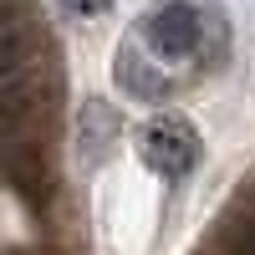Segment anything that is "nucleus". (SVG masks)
I'll return each mask as SVG.
<instances>
[{
	"mask_svg": "<svg viewBox=\"0 0 255 255\" xmlns=\"http://www.w3.org/2000/svg\"><path fill=\"white\" fill-rule=\"evenodd\" d=\"M138 41L148 46V56L158 61H199V67H215L225 56V20L220 10L194 5V0H158L153 10L143 15Z\"/></svg>",
	"mask_w": 255,
	"mask_h": 255,
	"instance_id": "1",
	"label": "nucleus"
},
{
	"mask_svg": "<svg viewBox=\"0 0 255 255\" xmlns=\"http://www.w3.org/2000/svg\"><path fill=\"white\" fill-rule=\"evenodd\" d=\"M108 5H113V0H61V10H67V15H82V20H87V15H102Z\"/></svg>",
	"mask_w": 255,
	"mask_h": 255,
	"instance_id": "8",
	"label": "nucleus"
},
{
	"mask_svg": "<svg viewBox=\"0 0 255 255\" xmlns=\"http://www.w3.org/2000/svg\"><path fill=\"white\" fill-rule=\"evenodd\" d=\"M138 158L153 168L158 179H184L189 168L199 163V138H194V128L184 118L163 113V118H153L138 133Z\"/></svg>",
	"mask_w": 255,
	"mask_h": 255,
	"instance_id": "3",
	"label": "nucleus"
},
{
	"mask_svg": "<svg viewBox=\"0 0 255 255\" xmlns=\"http://www.w3.org/2000/svg\"><path fill=\"white\" fill-rule=\"evenodd\" d=\"M0 184L20 194L31 209H46L56 194V174L46 163V148H41L31 133H5L0 138Z\"/></svg>",
	"mask_w": 255,
	"mask_h": 255,
	"instance_id": "2",
	"label": "nucleus"
},
{
	"mask_svg": "<svg viewBox=\"0 0 255 255\" xmlns=\"http://www.w3.org/2000/svg\"><path fill=\"white\" fill-rule=\"evenodd\" d=\"M41 56L36 46V20L26 0H0V82L15 77L20 67H31Z\"/></svg>",
	"mask_w": 255,
	"mask_h": 255,
	"instance_id": "5",
	"label": "nucleus"
},
{
	"mask_svg": "<svg viewBox=\"0 0 255 255\" xmlns=\"http://www.w3.org/2000/svg\"><path fill=\"white\" fill-rule=\"evenodd\" d=\"M113 77H118V87L133 97V102H163L168 92H174V77L163 72V61L148 56L143 41H123V46H118Z\"/></svg>",
	"mask_w": 255,
	"mask_h": 255,
	"instance_id": "4",
	"label": "nucleus"
},
{
	"mask_svg": "<svg viewBox=\"0 0 255 255\" xmlns=\"http://www.w3.org/2000/svg\"><path fill=\"white\" fill-rule=\"evenodd\" d=\"M108 138H118V123H113V113L92 97L87 108H82V143H87V158H92V163L108 153Z\"/></svg>",
	"mask_w": 255,
	"mask_h": 255,
	"instance_id": "6",
	"label": "nucleus"
},
{
	"mask_svg": "<svg viewBox=\"0 0 255 255\" xmlns=\"http://www.w3.org/2000/svg\"><path fill=\"white\" fill-rule=\"evenodd\" d=\"M220 250H225V255H255V215L230 220L225 235H220Z\"/></svg>",
	"mask_w": 255,
	"mask_h": 255,
	"instance_id": "7",
	"label": "nucleus"
}]
</instances>
